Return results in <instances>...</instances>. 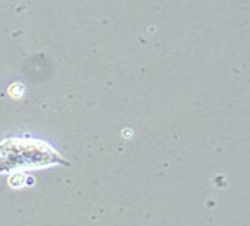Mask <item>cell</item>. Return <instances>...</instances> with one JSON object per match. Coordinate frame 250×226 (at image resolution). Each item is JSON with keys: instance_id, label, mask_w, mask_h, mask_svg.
Returning <instances> with one entry per match:
<instances>
[]
</instances>
